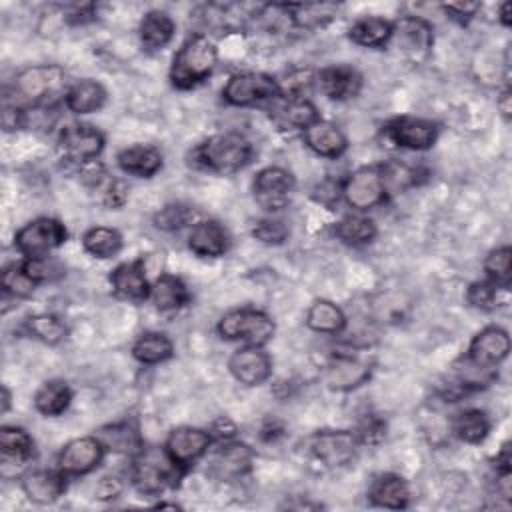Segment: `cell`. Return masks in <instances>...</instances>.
Returning <instances> with one entry per match:
<instances>
[{"instance_id": "1", "label": "cell", "mask_w": 512, "mask_h": 512, "mask_svg": "<svg viewBox=\"0 0 512 512\" xmlns=\"http://www.w3.org/2000/svg\"><path fill=\"white\" fill-rule=\"evenodd\" d=\"M254 158V144L238 130H222L204 138L192 150V164L198 170L232 176L246 168Z\"/></svg>"}, {"instance_id": "2", "label": "cell", "mask_w": 512, "mask_h": 512, "mask_svg": "<svg viewBox=\"0 0 512 512\" xmlns=\"http://www.w3.org/2000/svg\"><path fill=\"white\" fill-rule=\"evenodd\" d=\"M218 66V48L208 34H188L172 56L168 82L176 90H194L204 84Z\"/></svg>"}, {"instance_id": "3", "label": "cell", "mask_w": 512, "mask_h": 512, "mask_svg": "<svg viewBox=\"0 0 512 512\" xmlns=\"http://www.w3.org/2000/svg\"><path fill=\"white\" fill-rule=\"evenodd\" d=\"M70 82L60 64H32L16 72L14 94L16 100L28 108L56 110L64 104Z\"/></svg>"}, {"instance_id": "4", "label": "cell", "mask_w": 512, "mask_h": 512, "mask_svg": "<svg viewBox=\"0 0 512 512\" xmlns=\"http://www.w3.org/2000/svg\"><path fill=\"white\" fill-rule=\"evenodd\" d=\"M132 488L144 498H160L168 490L180 486L184 474L168 460L164 450L142 448L136 456L130 458L128 472Z\"/></svg>"}, {"instance_id": "5", "label": "cell", "mask_w": 512, "mask_h": 512, "mask_svg": "<svg viewBox=\"0 0 512 512\" xmlns=\"http://www.w3.org/2000/svg\"><path fill=\"white\" fill-rule=\"evenodd\" d=\"M342 202L352 208V212L366 214L388 202L390 192L384 178V168L380 164H364L348 172L340 180Z\"/></svg>"}, {"instance_id": "6", "label": "cell", "mask_w": 512, "mask_h": 512, "mask_svg": "<svg viewBox=\"0 0 512 512\" xmlns=\"http://www.w3.org/2000/svg\"><path fill=\"white\" fill-rule=\"evenodd\" d=\"M216 332L222 340L228 342L266 346L276 334V322L268 312L244 306L224 312L216 324Z\"/></svg>"}, {"instance_id": "7", "label": "cell", "mask_w": 512, "mask_h": 512, "mask_svg": "<svg viewBox=\"0 0 512 512\" xmlns=\"http://www.w3.org/2000/svg\"><path fill=\"white\" fill-rule=\"evenodd\" d=\"M392 38L388 48H394L400 58L410 64H424L434 50V26L424 16H400L392 20Z\"/></svg>"}, {"instance_id": "8", "label": "cell", "mask_w": 512, "mask_h": 512, "mask_svg": "<svg viewBox=\"0 0 512 512\" xmlns=\"http://www.w3.org/2000/svg\"><path fill=\"white\" fill-rule=\"evenodd\" d=\"M66 240L68 230L58 218L38 216L16 230L12 246L22 258H44L52 256Z\"/></svg>"}, {"instance_id": "9", "label": "cell", "mask_w": 512, "mask_h": 512, "mask_svg": "<svg viewBox=\"0 0 512 512\" xmlns=\"http://www.w3.org/2000/svg\"><path fill=\"white\" fill-rule=\"evenodd\" d=\"M106 136L100 128L88 122H68L58 130L56 148L64 162L74 164L76 168L98 160L104 152Z\"/></svg>"}, {"instance_id": "10", "label": "cell", "mask_w": 512, "mask_h": 512, "mask_svg": "<svg viewBox=\"0 0 512 512\" xmlns=\"http://www.w3.org/2000/svg\"><path fill=\"white\" fill-rule=\"evenodd\" d=\"M214 438L208 428L176 426L168 432L162 450L168 460L186 476L202 458L208 456Z\"/></svg>"}, {"instance_id": "11", "label": "cell", "mask_w": 512, "mask_h": 512, "mask_svg": "<svg viewBox=\"0 0 512 512\" xmlns=\"http://www.w3.org/2000/svg\"><path fill=\"white\" fill-rule=\"evenodd\" d=\"M384 142L410 152H426L434 148L440 136V124L420 116H394L380 130Z\"/></svg>"}, {"instance_id": "12", "label": "cell", "mask_w": 512, "mask_h": 512, "mask_svg": "<svg viewBox=\"0 0 512 512\" xmlns=\"http://www.w3.org/2000/svg\"><path fill=\"white\" fill-rule=\"evenodd\" d=\"M228 106L248 108L280 98L278 78L266 72H236L232 74L220 92Z\"/></svg>"}, {"instance_id": "13", "label": "cell", "mask_w": 512, "mask_h": 512, "mask_svg": "<svg viewBox=\"0 0 512 512\" xmlns=\"http://www.w3.org/2000/svg\"><path fill=\"white\" fill-rule=\"evenodd\" d=\"M254 456V448L238 438L218 442L208 452L206 476L218 482L242 480L252 472Z\"/></svg>"}, {"instance_id": "14", "label": "cell", "mask_w": 512, "mask_h": 512, "mask_svg": "<svg viewBox=\"0 0 512 512\" xmlns=\"http://www.w3.org/2000/svg\"><path fill=\"white\" fill-rule=\"evenodd\" d=\"M360 448L354 430L342 428H322L310 434L308 450L316 462L326 468H344L352 464Z\"/></svg>"}, {"instance_id": "15", "label": "cell", "mask_w": 512, "mask_h": 512, "mask_svg": "<svg viewBox=\"0 0 512 512\" xmlns=\"http://www.w3.org/2000/svg\"><path fill=\"white\" fill-rule=\"evenodd\" d=\"M296 188L294 174L284 166H264L252 178L254 202L268 214L282 212Z\"/></svg>"}, {"instance_id": "16", "label": "cell", "mask_w": 512, "mask_h": 512, "mask_svg": "<svg viewBox=\"0 0 512 512\" xmlns=\"http://www.w3.org/2000/svg\"><path fill=\"white\" fill-rule=\"evenodd\" d=\"M106 454L108 452L96 434L78 436L60 448L56 456V468H60L68 478L88 476L104 462Z\"/></svg>"}, {"instance_id": "17", "label": "cell", "mask_w": 512, "mask_h": 512, "mask_svg": "<svg viewBox=\"0 0 512 512\" xmlns=\"http://www.w3.org/2000/svg\"><path fill=\"white\" fill-rule=\"evenodd\" d=\"M510 354V334L506 328L488 324L480 328L468 342L466 352L462 354L476 368L498 372L500 364Z\"/></svg>"}, {"instance_id": "18", "label": "cell", "mask_w": 512, "mask_h": 512, "mask_svg": "<svg viewBox=\"0 0 512 512\" xmlns=\"http://www.w3.org/2000/svg\"><path fill=\"white\" fill-rule=\"evenodd\" d=\"M358 346L338 350L326 364V384L336 392H348L362 386L372 374V362L364 358Z\"/></svg>"}, {"instance_id": "19", "label": "cell", "mask_w": 512, "mask_h": 512, "mask_svg": "<svg viewBox=\"0 0 512 512\" xmlns=\"http://www.w3.org/2000/svg\"><path fill=\"white\" fill-rule=\"evenodd\" d=\"M272 368L274 360L264 346L242 344L228 358L230 376L246 388H256L268 382L272 376Z\"/></svg>"}, {"instance_id": "20", "label": "cell", "mask_w": 512, "mask_h": 512, "mask_svg": "<svg viewBox=\"0 0 512 512\" xmlns=\"http://www.w3.org/2000/svg\"><path fill=\"white\" fill-rule=\"evenodd\" d=\"M68 476L60 468H30L20 474V488L24 496L38 506L58 502L68 490Z\"/></svg>"}, {"instance_id": "21", "label": "cell", "mask_w": 512, "mask_h": 512, "mask_svg": "<svg viewBox=\"0 0 512 512\" xmlns=\"http://www.w3.org/2000/svg\"><path fill=\"white\" fill-rule=\"evenodd\" d=\"M108 282H110L114 298H118V300L144 302L150 298L152 280L146 274L144 258L116 264L108 274Z\"/></svg>"}, {"instance_id": "22", "label": "cell", "mask_w": 512, "mask_h": 512, "mask_svg": "<svg viewBox=\"0 0 512 512\" xmlns=\"http://www.w3.org/2000/svg\"><path fill=\"white\" fill-rule=\"evenodd\" d=\"M316 86L328 100L346 102L360 94L364 78L352 64H328L316 70Z\"/></svg>"}, {"instance_id": "23", "label": "cell", "mask_w": 512, "mask_h": 512, "mask_svg": "<svg viewBox=\"0 0 512 512\" xmlns=\"http://www.w3.org/2000/svg\"><path fill=\"white\" fill-rule=\"evenodd\" d=\"M186 244L198 258H222L230 250V234L222 222L214 218H200L190 226Z\"/></svg>"}, {"instance_id": "24", "label": "cell", "mask_w": 512, "mask_h": 512, "mask_svg": "<svg viewBox=\"0 0 512 512\" xmlns=\"http://www.w3.org/2000/svg\"><path fill=\"white\" fill-rule=\"evenodd\" d=\"M366 498L376 508L406 510L412 504V488L404 476L396 472H380L370 480Z\"/></svg>"}, {"instance_id": "25", "label": "cell", "mask_w": 512, "mask_h": 512, "mask_svg": "<svg viewBox=\"0 0 512 512\" xmlns=\"http://www.w3.org/2000/svg\"><path fill=\"white\" fill-rule=\"evenodd\" d=\"M300 134H302L304 146L320 158L338 160L348 150L346 134L342 132V128L338 124H334L330 120L318 118L308 128H304Z\"/></svg>"}, {"instance_id": "26", "label": "cell", "mask_w": 512, "mask_h": 512, "mask_svg": "<svg viewBox=\"0 0 512 512\" xmlns=\"http://www.w3.org/2000/svg\"><path fill=\"white\" fill-rule=\"evenodd\" d=\"M268 118L278 130L284 132H302L312 122L320 118L318 108L312 100H290V98H276L270 102Z\"/></svg>"}, {"instance_id": "27", "label": "cell", "mask_w": 512, "mask_h": 512, "mask_svg": "<svg viewBox=\"0 0 512 512\" xmlns=\"http://www.w3.org/2000/svg\"><path fill=\"white\" fill-rule=\"evenodd\" d=\"M116 166L134 178H154L164 168V154L154 144H132L116 152Z\"/></svg>"}, {"instance_id": "28", "label": "cell", "mask_w": 512, "mask_h": 512, "mask_svg": "<svg viewBox=\"0 0 512 512\" xmlns=\"http://www.w3.org/2000/svg\"><path fill=\"white\" fill-rule=\"evenodd\" d=\"M176 36V22L166 10H148L138 22V40L144 52L164 50Z\"/></svg>"}, {"instance_id": "29", "label": "cell", "mask_w": 512, "mask_h": 512, "mask_svg": "<svg viewBox=\"0 0 512 512\" xmlns=\"http://www.w3.org/2000/svg\"><path fill=\"white\" fill-rule=\"evenodd\" d=\"M288 22L298 30H320L334 22L340 14V4L334 2H282Z\"/></svg>"}, {"instance_id": "30", "label": "cell", "mask_w": 512, "mask_h": 512, "mask_svg": "<svg viewBox=\"0 0 512 512\" xmlns=\"http://www.w3.org/2000/svg\"><path fill=\"white\" fill-rule=\"evenodd\" d=\"M106 102H108V90L104 88L102 82L94 78H80L76 82H70L64 96L66 110L76 116L96 114L106 106Z\"/></svg>"}, {"instance_id": "31", "label": "cell", "mask_w": 512, "mask_h": 512, "mask_svg": "<svg viewBox=\"0 0 512 512\" xmlns=\"http://www.w3.org/2000/svg\"><path fill=\"white\" fill-rule=\"evenodd\" d=\"M158 312H178L192 302V294L186 282L170 272H162L152 280L150 298Z\"/></svg>"}, {"instance_id": "32", "label": "cell", "mask_w": 512, "mask_h": 512, "mask_svg": "<svg viewBox=\"0 0 512 512\" xmlns=\"http://www.w3.org/2000/svg\"><path fill=\"white\" fill-rule=\"evenodd\" d=\"M0 454H2V468L6 466L24 468L36 458V442L26 428L4 424L0 428Z\"/></svg>"}, {"instance_id": "33", "label": "cell", "mask_w": 512, "mask_h": 512, "mask_svg": "<svg viewBox=\"0 0 512 512\" xmlns=\"http://www.w3.org/2000/svg\"><path fill=\"white\" fill-rule=\"evenodd\" d=\"M392 20L384 16H360L348 28V40L360 48L384 50L392 38Z\"/></svg>"}, {"instance_id": "34", "label": "cell", "mask_w": 512, "mask_h": 512, "mask_svg": "<svg viewBox=\"0 0 512 512\" xmlns=\"http://www.w3.org/2000/svg\"><path fill=\"white\" fill-rule=\"evenodd\" d=\"M304 324L316 334L340 336L348 328V316L336 302L328 298H316L306 310Z\"/></svg>"}, {"instance_id": "35", "label": "cell", "mask_w": 512, "mask_h": 512, "mask_svg": "<svg viewBox=\"0 0 512 512\" xmlns=\"http://www.w3.org/2000/svg\"><path fill=\"white\" fill-rule=\"evenodd\" d=\"M72 398H74V392L66 380L50 378L36 388L32 396V404H34V410L44 418H56L70 408Z\"/></svg>"}, {"instance_id": "36", "label": "cell", "mask_w": 512, "mask_h": 512, "mask_svg": "<svg viewBox=\"0 0 512 512\" xmlns=\"http://www.w3.org/2000/svg\"><path fill=\"white\" fill-rule=\"evenodd\" d=\"M332 234L336 236V240H340L346 246L352 248H360V246H368L376 240L378 236V226L376 220L360 214V212H352L342 216L340 220H336L332 224Z\"/></svg>"}, {"instance_id": "37", "label": "cell", "mask_w": 512, "mask_h": 512, "mask_svg": "<svg viewBox=\"0 0 512 512\" xmlns=\"http://www.w3.org/2000/svg\"><path fill=\"white\" fill-rule=\"evenodd\" d=\"M492 430V420L482 408H464L450 420V432L464 444H482Z\"/></svg>"}, {"instance_id": "38", "label": "cell", "mask_w": 512, "mask_h": 512, "mask_svg": "<svg viewBox=\"0 0 512 512\" xmlns=\"http://www.w3.org/2000/svg\"><path fill=\"white\" fill-rule=\"evenodd\" d=\"M96 436L102 440L106 452L124 454L130 458L144 448V440L138 432V426L128 420L106 424L96 432Z\"/></svg>"}, {"instance_id": "39", "label": "cell", "mask_w": 512, "mask_h": 512, "mask_svg": "<svg viewBox=\"0 0 512 512\" xmlns=\"http://www.w3.org/2000/svg\"><path fill=\"white\" fill-rule=\"evenodd\" d=\"M130 352L138 364L154 366V364H162L174 356V342L166 332L146 330L136 336Z\"/></svg>"}, {"instance_id": "40", "label": "cell", "mask_w": 512, "mask_h": 512, "mask_svg": "<svg viewBox=\"0 0 512 512\" xmlns=\"http://www.w3.org/2000/svg\"><path fill=\"white\" fill-rule=\"evenodd\" d=\"M82 250L96 260L116 258L124 248V236L112 226H90L80 238Z\"/></svg>"}, {"instance_id": "41", "label": "cell", "mask_w": 512, "mask_h": 512, "mask_svg": "<svg viewBox=\"0 0 512 512\" xmlns=\"http://www.w3.org/2000/svg\"><path fill=\"white\" fill-rule=\"evenodd\" d=\"M24 332L46 346H58L68 338L66 322L52 312H38L24 320Z\"/></svg>"}, {"instance_id": "42", "label": "cell", "mask_w": 512, "mask_h": 512, "mask_svg": "<svg viewBox=\"0 0 512 512\" xmlns=\"http://www.w3.org/2000/svg\"><path fill=\"white\" fill-rule=\"evenodd\" d=\"M200 220L198 210L192 204L186 202H170L162 206L154 216L152 224L154 228L162 232H178L182 228H188Z\"/></svg>"}, {"instance_id": "43", "label": "cell", "mask_w": 512, "mask_h": 512, "mask_svg": "<svg viewBox=\"0 0 512 512\" xmlns=\"http://www.w3.org/2000/svg\"><path fill=\"white\" fill-rule=\"evenodd\" d=\"M484 274L490 282H494L502 290H510L512 284V248L508 244L492 248L484 262H482Z\"/></svg>"}, {"instance_id": "44", "label": "cell", "mask_w": 512, "mask_h": 512, "mask_svg": "<svg viewBox=\"0 0 512 512\" xmlns=\"http://www.w3.org/2000/svg\"><path fill=\"white\" fill-rule=\"evenodd\" d=\"M280 98L290 100H310V94L316 86V72L312 68H294L278 78Z\"/></svg>"}, {"instance_id": "45", "label": "cell", "mask_w": 512, "mask_h": 512, "mask_svg": "<svg viewBox=\"0 0 512 512\" xmlns=\"http://www.w3.org/2000/svg\"><path fill=\"white\" fill-rule=\"evenodd\" d=\"M38 288V284L26 274V270L22 268V262H10L4 266L2 270V292L4 298H12V300H24L30 298L34 294V290Z\"/></svg>"}, {"instance_id": "46", "label": "cell", "mask_w": 512, "mask_h": 512, "mask_svg": "<svg viewBox=\"0 0 512 512\" xmlns=\"http://www.w3.org/2000/svg\"><path fill=\"white\" fill-rule=\"evenodd\" d=\"M250 236L266 246H282L288 242L290 228L282 218L270 214L250 222Z\"/></svg>"}, {"instance_id": "47", "label": "cell", "mask_w": 512, "mask_h": 512, "mask_svg": "<svg viewBox=\"0 0 512 512\" xmlns=\"http://www.w3.org/2000/svg\"><path fill=\"white\" fill-rule=\"evenodd\" d=\"M502 292H508V290H502L498 288L494 282H490L488 278H482V280H474L468 284L466 288V302L480 310V312H492L500 306V294Z\"/></svg>"}, {"instance_id": "48", "label": "cell", "mask_w": 512, "mask_h": 512, "mask_svg": "<svg viewBox=\"0 0 512 512\" xmlns=\"http://www.w3.org/2000/svg\"><path fill=\"white\" fill-rule=\"evenodd\" d=\"M22 268L26 270V274L40 286V284H48V282H56L60 278H64L66 268L62 266V262L54 256H44V258H22Z\"/></svg>"}, {"instance_id": "49", "label": "cell", "mask_w": 512, "mask_h": 512, "mask_svg": "<svg viewBox=\"0 0 512 512\" xmlns=\"http://www.w3.org/2000/svg\"><path fill=\"white\" fill-rule=\"evenodd\" d=\"M388 432V424L384 420V416L376 414V412H366L358 418L354 434L360 442V446H378L384 442Z\"/></svg>"}, {"instance_id": "50", "label": "cell", "mask_w": 512, "mask_h": 512, "mask_svg": "<svg viewBox=\"0 0 512 512\" xmlns=\"http://www.w3.org/2000/svg\"><path fill=\"white\" fill-rule=\"evenodd\" d=\"M440 8L458 26H468L470 20H474L478 16V12L482 10V4L480 2H450V4H442Z\"/></svg>"}, {"instance_id": "51", "label": "cell", "mask_w": 512, "mask_h": 512, "mask_svg": "<svg viewBox=\"0 0 512 512\" xmlns=\"http://www.w3.org/2000/svg\"><path fill=\"white\" fill-rule=\"evenodd\" d=\"M128 200V188L122 180L112 178L108 182V186L102 190L100 194V202L108 208V210H120Z\"/></svg>"}, {"instance_id": "52", "label": "cell", "mask_w": 512, "mask_h": 512, "mask_svg": "<svg viewBox=\"0 0 512 512\" xmlns=\"http://www.w3.org/2000/svg\"><path fill=\"white\" fill-rule=\"evenodd\" d=\"M64 20L70 24V26H82V24H88V22H94L96 20V4L92 2H86V4H70L66 14H64Z\"/></svg>"}, {"instance_id": "53", "label": "cell", "mask_w": 512, "mask_h": 512, "mask_svg": "<svg viewBox=\"0 0 512 512\" xmlns=\"http://www.w3.org/2000/svg\"><path fill=\"white\" fill-rule=\"evenodd\" d=\"M314 200L318 204L326 206L328 210H332L342 200V196H340V180L338 182L326 180V182L318 184L316 190H314Z\"/></svg>"}, {"instance_id": "54", "label": "cell", "mask_w": 512, "mask_h": 512, "mask_svg": "<svg viewBox=\"0 0 512 512\" xmlns=\"http://www.w3.org/2000/svg\"><path fill=\"white\" fill-rule=\"evenodd\" d=\"M494 478H510L512 476V456H510V442H504L496 456L490 462Z\"/></svg>"}, {"instance_id": "55", "label": "cell", "mask_w": 512, "mask_h": 512, "mask_svg": "<svg viewBox=\"0 0 512 512\" xmlns=\"http://www.w3.org/2000/svg\"><path fill=\"white\" fill-rule=\"evenodd\" d=\"M214 444L218 442H226V440H234L238 434V426L228 418V416H218L210 426H208Z\"/></svg>"}, {"instance_id": "56", "label": "cell", "mask_w": 512, "mask_h": 512, "mask_svg": "<svg viewBox=\"0 0 512 512\" xmlns=\"http://www.w3.org/2000/svg\"><path fill=\"white\" fill-rule=\"evenodd\" d=\"M122 490H124V484H122V480L118 478V476H104V478H100V482L96 484V490H94V496L98 498V500H114V498H118L120 494H122Z\"/></svg>"}, {"instance_id": "57", "label": "cell", "mask_w": 512, "mask_h": 512, "mask_svg": "<svg viewBox=\"0 0 512 512\" xmlns=\"http://www.w3.org/2000/svg\"><path fill=\"white\" fill-rule=\"evenodd\" d=\"M284 432H286V426H284L280 420H276V418H268V420H264V422H262V428H260V440H264V442H274V440L282 438V436H284Z\"/></svg>"}, {"instance_id": "58", "label": "cell", "mask_w": 512, "mask_h": 512, "mask_svg": "<svg viewBox=\"0 0 512 512\" xmlns=\"http://www.w3.org/2000/svg\"><path fill=\"white\" fill-rule=\"evenodd\" d=\"M496 108L500 110V114H502L504 120H510V116H512V90H510V86H506V88L500 92V96H498V100H496Z\"/></svg>"}, {"instance_id": "59", "label": "cell", "mask_w": 512, "mask_h": 512, "mask_svg": "<svg viewBox=\"0 0 512 512\" xmlns=\"http://www.w3.org/2000/svg\"><path fill=\"white\" fill-rule=\"evenodd\" d=\"M498 20L504 28L512 26V4L510 2H502L498 8Z\"/></svg>"}, {"instance_id": "60", "label": "cell", "mask_w": 512, "mask_h": 512, "mask_svg": "<svg viewBox=\"0 0 512 512\" xmlns=\"http://www.w3.org/2000/svg\"><path fill=\"white\" fill-rule=\"evenodd\" d=\"M0 392H2V398H0V402H2L0 414H8V410H10V404H12V394H10V390H8V386H6V384H2Z\"/></svg>"}, {"instance_id": "61", "label": "cell", "mask_w": 512, "mask_h": 512, "mask_svg": "<svg viewBox=\"0 0 512 512\" xmlns=\"http://www.w3.org/2000/svg\"><path fill=\"white\" fill-rule=\"evenodd\" d=\"M156 508H180L176 502H164V500H160L158 504H156Z\"/></svg>"}]
</instances>
